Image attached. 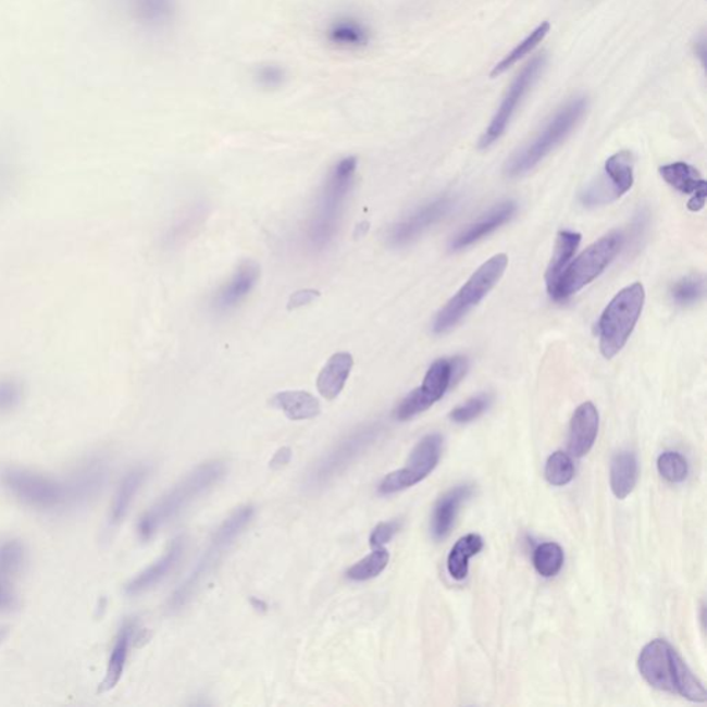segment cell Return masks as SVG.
<instances>
[{
    "label": "cell",
    "mask_w": 707,
    "mask_h": 707,
    "mask_svg": "<svg viewBox=\"0 0 707 707\" xmlns=\"http://www.w3.org/2000/svg\"><path fill=\"white\" fill-rule=\"evenodd\" d=\"M491 404L492 397L489 394H480V396L470 398L469 401L456 407L454 411L450 412L449 418L452 422L458 424L473 422V420L479 419L481 414L488 411Z\"/></svg>",
    "instance_id": "ab89813d"
},
{
    "label": "cell",
    "mask_w": 707,
    "mask_h": 707,
    "mask_svg": "<svg viewBox=\"0 0 707 707\" xmlns=\"http://www.w3.org/2000/svg\"><path fill=\"white\" fill-rule=\"evenodd\" d=\"M660 176L670 187L678 189L686 196H695L698 193H707V183L694 166L685 162L669 163L659 169Z\"/></svg>",
    "instance_id": "f1b7e54d"
},
{
    "label": "cell",
    "mask_w": 707,
    "mask_h": 707,
    "mask_svg": "<svg viewBox=\"0 0 707 707\" xmlns=\"http://www.w3.org/2000/svg\"><path fill=\"white\" fill-rule=\"evenodd\" d=\"M638 460L635 454L630 450H621L613 456L611 470H609V483L612 494L618 499H627L637 485Z\"/></svg>",
    "instance_id": "4316f807"
},
{
    "label": "cell",
    "mask_w": 707,
    "mask_h": 707,
    "mask_svg": "<svg viewBox=\"0 0 707 707\" xmlns=\"http://www.w3.org/2000/svg\"><path fill=\"white\" fill-rule=\"evenodd\" d=\"M317 296L318 292L315 290L296 292V294L290 297L289 309H297V307L309 305Z\"/></svg>",
    "instance_id": "f6af8a7d"
},
{
    "label": "cell",
    "mask_w": 707,
    "mask_h": 707,
    "mask_svg": "<svg viewBox=\"0 0 707 707\" xmlns=\"http://www.w3.org/2000/svg\"><path fill=\"white\" fill-rule=\"evenodd\" d=\"M484 549L483 537L476 534H469L460 537L455 543L448 556V572L455 581H463L469 575V562L471 558Z\"/></svg>",
    "instance_id": "4dcf8cb0"
},
{
    "label": "cell",
    "mask_w": 707,
    "mask_h": 707,
    "mask_svg": "<svg viewBox=\"0 0 707 707\" xmlns=\"http://www.w3.org/2000/svg\"><path fill=\"white\" fill-rule=\"evenodd\" d=\"M131 18L150 33L171 28L177 17V0H127Z\"/></svg>",
    "instance_id": "ffe728a7"
},
{
    "label": "cell",
    "mask_w": 707,
    "mask_h": 707,
    "mask_svg": "<svg viewBox=\"0 0 707 707\" xmlns=\"http://www.w3.org/2000/svg\"><path fill=\"white\" fill-rule=\"evenodd\" d=\"M624 245V235L612 232L583 250L575 260L570 261L550 292L551 299L562 301L586 288L606 271Z\"/></svg>",
    "instance_id": "8992f818"
},
{
    "label": "cell",
    "mask_w": 707,
    "mask_h": 707,
    "mask_svg": "<svg viewBox=\"0 0 707 707\" xmlns=\"http://www.w3.org/2000/svg\"><path fill=\"white\" fill-rule=\"evenodd\" d=\"M575 475V466H573L570 455L563 450H557L547 459L545 466V479L553 486H563L571 483Z\"/></svg>",
    "instance_id": "8d00e7d4"
},
{
    "label": "cell",
    "mask_w": 707,
    "mask_h": 707,
    "mask_svg": "<svg viewBox=\"0 0 707 707\" xmlns=\"http://www.w3.org/2000/svg\"><path fill=\"white\" fill-rule=\"evenodd\" d=\"M563 550L558 543L547 542L537 546L534 551V567L537 573L543 578H555L560 573L563 566Z\"/></svg>",
    "instance_id": "e575fe53"
},
{
    "label": "cell",
    "mask_w": 707,
    "mask_h": 707,
    "mask_svg": "<svg viewBox=\"0 0 707 707\" xmlns=\"http://www.w3.org/2000/svg\"><path fill=\"white\" fill-rule=\"evenodd\" d=\"M250 604H252L253 608L258 609V611H268V604H265L263 599L252 597L250 598Z\"/></svg>",
    "instance_id": "7dc6e473"
},
{
    "label": "cell",
    "mask_w": 707,
    "mask_h": 707,
    "mask_svg": "<svg viewBox=\"0 0 707 707\" xmlns=\"http://www.w3.org/2000/svg\"><path fill=\"white\" fill-rule=\"evenodd\" d=\"M27 563V547L15 537L0 539V576L14 581Z\"/></svg>",
    "instance_id": "d6a6232c"
},
{
    "label": "cell",
    "mask_w": 707,
    "mask_h": 707,
    "mask_svg": "<svg viewBox=\"0 0 707 707\" xmlns=\"http://www.w3.org/2000/svg\"><path fill=\"white\" fill-rule=\"evenodd\" d=\"M0 485L30 509L48 511L70 505L65 481L22 466H2Z\"/></svg>",
    "instance_id": "9c48e42d"
},
{
    "label": "cell",
    "mask_w": 707,
    "mask_h": 707,
    "mask_svg": "<svg viewBox=\"0 0 707 707\" xmlns=\"http://www.w3.org/2000/svg\"><path fill=\"white\" fill-rule=\"evenodd\" d=\"M148 474H150V469L147 466H137L123 476L120 486H117L114 500H112L110 526L115 528L126 519L127 512H129L141 486L145 485Z\"/></svg>",
    "instance_id": "484cf974"
},
{
    "label": "cell",
    "mask_w": 707,
    "mask_h": 707,
    "mask_svg": "<svg viewBox=\"0 0 707 707\" xmlns=\"http://www.w3.org/2000/svg\"><path fill=\"white\" fill-rule=\"evenodd\" d=\"M546 64L547 58L545 53L536 55L516 76L509 90H507L505 99L501 100L498 111L492 117L489 126L486 127L483 137L480 138L481 150H486V148L494 146L505 135L521 102L524 101L532 87L539 80L543 71L546 69Z\"/></svg>",
    "instance_id": "7c38bea8"
},
{
    "label": "cell",
    "mask_w": 707,
    "mask_h": 707,
    "mask_svg": "<svg viewBox=\"0 0 707 707\" xmlns=\"http://www.w3.org/2000/svg\"><path fill=\"white\" fill-rule=\"evenodd\" d=\"M390 561V555L386 550V547H379L363 557L362 560L354 563L350 570L347 571L346 575L352 582H367L371 579H375L381 573L386 570Z\"/></svg>",
    "instance_id": "836d02e7"
},
{
    "label": "cell",
    "mask_w": 707,
    "mask_h": 707,
    "mask_svg": "<svg viewBox=\"0 0 707 707\" xmlns=\"http://www.w3.org/2000/svg\"><path fill=\"white\" fill-rule=\"evenodd\" d=\"M644 301V286L635 282L619 292L599 317L597 325L599 350L607 360H611L627 346L642 317Z\"/></svg>",
    "instance_id": "52a82bcc"
},
{
    "label": "cell",
    "mask_w": 707,
    "mask_h": 707,
    "mask_svg": "<svg viewBox=\"0 0 707 707\" xmlns=\"http://www.w3.org/2000/svg\"><path fill=\"white\" fill-rule=\"evenodd\" d=\"M509 264V258L505 253L495 255L486 260L470 280L460 288L452 299L435 315L433 331L437 335H444L458 326L474 307L488 296L489 292L498 285L501 276Z\"/></svg>",
    "instance_id": "ba28073f"
},
{
    "label": "cell",
    "mask_w": 707,
    "mask_h": 707,
    "mask_svg": "<svg viewBox=\"0 0 707 707\" xmlns=\"http://www.w3.org/2000/svg\"><path fill=\"white\" fill-rule=\"evenodd\" d=\"M468 371V361L462 357L441 358L429 368L422 386L414 388L398 404L394 417L401 422L426 412L435 402L447 394Z\"/></svg>",
    "instance_id": "8fae6325"
},
{
    "label": "cell",
    "mask_w": 707,
    "mask_h": 707,
    "mask_svg": "<svg viewBox=\"0 0 707 707\" xmlns=\"http://www.w3.org/2000/svg\"><path fill=\"white\" fill-rule=\"evenodd\" d=\"M399 528H401V522L396 520L381 522V524L372 531L371 537H369V543H371L373 549L384 547L398 534Z\"/></svg>",
    "instance_id": "60d3db41"
},
{
    "label": "cell",
    "mask_w": 707,
    "mask_h": 707,
    "mask_svg": "<svg viewBox=\"0 0 707 707\" xmlns=\"http://www.w3.org/2000/svg\"><path fill=\"white\" fill-rule=\"evenodd\" d=\"M22 399L20 388L14 384H0V413L13 411Z\"/></svg>",
    "instance_id": "7bdbcfd3"
},
{
    "label": "cell",
    "mask_w": 707,
    "mask_h": 707,
    "mask_svg": "<svg viewBox=\"0 0 707 707\" xmlns=\"http://www.w3.org/2000/svg\"><path fill=\"white\" fill-rule=\"evenodd\" d=\"M382 427L379 423L365 424V426L354 430L345 438L339 441L330 452L322 456L318 462L312 466L309 474L306 476V488L318 491L324 488L337 475L345 473L350 466L356 462L360 456L367 452L375 444Z\"/></svg>",
    "instance_id": "30bf717a"
},
{
    "label": "cell",
    "mask_w": 707,
    "mask_h": 707,
    "mask_svg": "<svg viewBox=\"0 0 707 707\" xmlns=\"http://www.w3.org/2000/svg\"><path fill=\"white\" fill-rule=\"evenodd\" d=\"M444 439L439 434H429L419 441L404 469L384 476L379 494L394 495L422 483L437 468L443 455Z\"/></svg>",
    "instance_id": "4fadbf2b"
},
{
    "label": "cell",
    "mask_w": 707,
    "mask_h": 707,
    "mask_svg": "<svg viewBox=\"0 0 707 707\" xmlns=\"http://www.w3.org/2000/svg\"><path fill=\"white\" fill-rule=\"evenodd\" d=\"M183 553L184 539L182 536L176 537L168 547L165 555L158 558L145 571L138 573L129 583H126L125 593L127 596H140V594L150 592L151 588L158 586L181 562Z\"/></svg>",
    "instance_id": "d6986e66"
},
{
    "label": "cell",
    "mask_w": 707,
    "mask_h": 707,
    "mask_svg": "<svg viewBox=\"0 0 707 707\" xmlns=\"http://www.w3.org/2000/svg\"><path fill=\"white\" fill-rule=\"evenodd\" d=\"M517 213V203L514 201H505L499 204H496L495 208H492L488 213H485L484 216H481L479 220H475L474 223L468 225L463 228L456 237L450 240L449 248L454 252H459L469 248V246L480 243L481 239L488 237L492 233H495L496 230L500 228L501 225L509 223L514 214Z\"/></svg>",
    "instance_id": "ac0fdd59"
},
{
    "label": "cell",
    "mask_w": 707,
    "mask_h": 707,
    "mask_svg": "<svg viewBox=\"0 0 707 707\" xmlns=\"http://www.w3.org/2000/svg\"><path fill=\"white\" fill-rule=\"evenodd\" d=\"M550 28L551 25L549 22H543L542 24L537 25V27L532 30V33L528 35V37L522 40L521 44L517 45L516 48L512 49L510 53L500 61V63L494 66V70H492L491 73L492 78H496V76L505 74L506 71L511 69L512 65H516L520 60L524 59L526 54H530L531 51H534L537 46H539L543 40H545L547 35H549Z\"/></svg>",
    "instance_id": "1f68e13d"
},
{
    "label": "cell",
    "mask_w": 707,
    "mask_h": 707,
    "mask_svg": "<svg viewBox=\"0 0 707 707\" xmlns=\"http://www.w3.org/2000/svg\"><path fill=\"white\" fill-rule=\"evenodd\" d=\"M18 606V596L15 593L14 581L0 576V612L12 611Z\"/></svg>",
    "instance_id": "b9f144b4"
},
{
    "label": "cell",
    "mask_w": 707,
    "mask_h": 707,
    "mask_svg": "<svg viewBox=\"0 0 707 707\" xmlns=\"http://www.w3.org/2000/svg\"><path fill=\"white\" fill-rule=\"evenodd\" d=\"M271 404L296 422L314 419L321 412L320 401L307 392H282L275 394Z\"/></svg>",
    "instance_id": "83f0119b"
},
{
    "label": "cell",
    "mask_w": 707,
    "mask_h": 707,
    "mask_svg": "<svg viewBox=\"0 0 707 707\" xmlns=\"http://www.w3.org/2000/svg\"><path fill=\"white\" fill-rule=\"evenodd\" d=\"M260 276L259 265L245 261L235 271L232 278L216 292L212 300L214 311L225 312L235 309L252 292Z\"/></svg>",
    "instance_id": "44dd1931"
},
{
    "label": "cell",
    "mask_w": 707,
    "mask_h": 707,
    "mask_svg": "<svg viewBox=\"0 0 707 707\" xmlns=\"http://www.w3.org/2000/svg\"><path fill=\"white\" fill-rule=\"evenodd\" d=\"M224 474L225 466L219 460L198 466L145 512L138 521V535L142 541H150L168 522L176 519L189 505L218 485Z\"/></svg>",
    "instance_id": "3957f363"
},
{
    "label": "cell",
    "mask_w": 707,
    "mask_h": 707,
    "mask_svg": "<svg viewBox=\"0 0 707 707\" xmlns=\"http://www.w3.org/2000/svg\"><path fill=\"white\" fill-rule=\"evenodd\" d=\"M357 166L358 159L347 157L340 159L327 173L305 233L306 244L312 252L324 250L335 239Z\"/></svg>",
    "instance_id": "6da1fadb"
},
{
    "label": "cell",
    "mask_w": 707,
    "mask_h": 707,
    "mask_svg": "<svg viewBox=\"0 0 707 707\" xmlns=\"http://www.w3.org/2000/svg\"><path fill=\"white\" fill-rule=\"evenodd\" d=\"M354 360L351 354L337 352L322 368L317 379V388L321 396L333 401L340 396L350 376Z\"/></svg>",
    "instance_id": "d4e9b609"
},
{
    "label": "cell",
    "mask_w": 707,
    "mask_h": 707,
    "mask_svg": "<svg viewBox=\"0 0 707 707\" xmlns=\"http://www.w3.org/2000/svg\"><path fill=\"white\" fill-rule=\"evenodd\" d=\"M599 427V414L593 402H583L579 405L573 412L570 424V437H568V448L576 458L591 452L594 443H596Z\"/></svg>",
    "instance_id": "7402d4cb"
},
{
    "label": "cell",
    "mask_w": 707,
    "mask_h": 707,
    "mask_svg": "<svg viewBox=\"0 0 707 707\" xmlns=\"http://www.w3.org/2000/svg\"><path fill=\"white\" fill-rule=\"evenodd\" d=\"M253 80L261 90L275 91L288 84L289 73L284 65L275 61H265L256 66Z\"/></svg>",
    "instance_id": "d590c367"
},
{
    "label": "cell",
    "mask_w": 707,
    "mask_h": 707,
    "mask_svg": "<svg viewBox=\"0 0 707 707\" xmlns=\"http://www.w3.org/2000/svg\"><path fill=\"white\" fill-rule=\"evenodd\" d=\"M292 456H294V454H292V449L288 447L276 450L274 458L271 459L270 468L273 470L286 468V466L290 463Z\"/></svg>",
    "instance_id": "ee69618b"
},
{
    "label": "cell",
    "mask_w": 707,
    "mask_h": 707,
    "mask_svg": "<svg viewBox=\"0 0 707 707\" xmlns=\"http://www.w3.org/2000/svg\"><path fill=\"white\" fill-rule=\"evenodd\" d=\"M456 207V198L443 196L422 204L408 216L399 220L388 232L387 239L393 246H407L422 237L427 230L448 216Z\"/></svg>",
    "instance_id": "9a60e30c"
},
{
    "label": "cell",
    "mask_w": 707,
    "mask_h": 707,
    "mask_svg": "<svg viewBox=\"0 0 707 707\" xmlns=\"http://www.w3.org/2000/svg\"><path fill=\"white\" fill-rule=\"evenodd\" d=\"M253 514L252 506L239 507L218 528L196 567L193 568L186 581L182 582V585L174 591L171 599H169V609L171 611H178V609L186 607L191 601L199 588L202 587V583L207 582L210 573L214 571V568L227 555V551L232 549L235 541L243 535L245 528L252 521Z\"/></svg>",
    "instance_id": "5b68a950"
},
{
    "label": "cell",
    "mask_w": 707,
    "mask_h": 707,
    "mask_svg": "<svg viewBox=\"0 0 707 707\" xmlns=\"http://www.w3.org/2000/svg\"><path fill=\"white\" fill-rule=\"evenodd\" d=\"M325 42L343 53H360L373 42V29L361 15L340 13L324 29Z\"/></svg>",
    "instance_id": "2e32d148"
},
{
    "label": "cell",
    "mask_w": 707,
    "mask_h": 707,
    "mask_svg": "<svg viewBox=\"0 0 707 707\" xmlns=\"http://www.w3.org/2000/svg\"><path fill=\"white\" fill-rule=\"evenodd\" d=\"M694 53L696 55V59L700 61L702 65H705V60H706V39L704 35H702L700 38L696 39V42L694 45Z\"/></svg>",
    "instance_id": "bcb514c9"
},
{
    "label": "cell",
    "mask_w": 707,
    "mask_h": 707,
    "mask_svg": "<svg viewBox=\"0 0 707 707\" xmlns=\"http://www.w3.org/2000/svg\"><path fill=\"white\" fill-rule=\"evenodd\" d=\"M634 162L632 152L621 151L609 157L604 166L603 177L588 186L585 191L579 196L582 204L587 208L601 207L608 204L624 196L633 187Z\"/></svg>",
    "instance_id": "5bb4252c"
},
{
    "label": "cell",
    "mask_w": 707,
    "mask_h": 707,
    "mask_svg": "<svg viewBox=\"0 0 707 707\" xmlns=\"http://www.w3.org/2000/svg\"><path fill=\"white\" fill-rule=\"evenodd\" d=\"M581 240L582 235L570 232V230H562V232L558 233L555 255H553L549 269L546 271V286L549 294L555 288L556 282L560 278L562 271L570 264L573 255L576 253Z\"/></svg>",
    "instance_id": "f546056e"
},
{
    "label": "cell",
    "mask_w": 707,
    "mask_h": 707,
    "mask_svg": "<svg viewBox=\"0 0 707 707\" xmlns=\"http://www.w3.org/2000/svg\"><path fill=\"white\" fill-rule=\"evenodd\" d=\"M473 495V486L469 484L458 485L439 498L434 507L432 517V534L435 539H444L449 535L455 524L460 506Z\"/></svg>",
    "instance_id": "cb8c5ba5"
},
{
    "label": "cell",
    "mask_w": 707,
    "mask_h": 707,
    "mask_svg": "<svg viewBox=\"0 0 707 707\" xmlns=\"http://www.w3.org/2000/svg\"><path fill=\"white\" fill-rule=\"evenodd\" d=\"M657 468L660 476L670 484H680L689 476V462L683 455L666 450L659 456Z\"/></svg>",
    "instance_id": "f35d334b"
},
{
    "label": "cell",
    "mask_w": 707,
    "mask_h": 707,
    "mask_svg": "<svg viewBox=\"0 0 707 707\" xmlns=\"http://www.w3.org/2000/svg\"><path fill=\"white\" fill-rule=\"evenodd\" d=\"M587 107L588 101L585 96H576L568 100L547 121L542 131L507 161L505 166L507 176L519 177L539 165L543 159L555 151L575 131L579 122L585 116Z\"/></svg>",
    "instance_id": "277c9868"
},
{
    "label": "cell",
    "mask_w": 707,
    "mask_h": 707,
    "mask_svg": "<svg viewBox=\"0 0 707 707\" xmlns=\"http://www.w3.org/2000/svg\"><path fill=\"white\" fill-rule=\"evenodd\" d=\"M10 634V629L8 627H0V647L7 642Z\"/></svg>",
    "instance_id": "c3c4849f"
},
{
    "label": "cell",
    "mask_w": 707,
    "mask_h": 707,
    "mask_svg": "<svg viewBox=\"0 0 707 707\" xmlns=\"http://www.w3.org/2000/svg\"><path fill=\"white\" fill-rule=\"evenodd\" d=\"M705 295V281L700 275H690L675 282L670 289L671 299L679 306L699 303Z\"/></svg>",
    "instance_id": "74e56055"
},
{
    "label": "cell",
    "mask_w": 707,
    "mask_h": 707,
    "mask_svg": "<svg viewBox=\"0 0 707 707\" xmlns=\"http://www.w3.org/2000/svg\"><path fill=\"white\" fill-rule=\"evenodd\" d=\"M138 623L136 619H126L123 622L120 632H117L114 647H112L109 665H107L106 675L100 684V693H109L120 683L123 671H125L127 659L133 643L137 638Z\"/></svg>",
    "instance_id": "603a6c76"
},
{
    "label": "cell",
    "mask_w": 707,
    "mask_h": 707,
    "mask_svg": "<svg viewBox=\"0 0 707 707\" xmlns=\"http://www.w3.org/2000/svg\"><path fill=\"white\" fill-rule=\"evenodd\" d=\"M637 666L640 674L653 689L680 695L695 704L706 702L705 685L666 640H653L645 645L640 653Z\"/></svg>",
    "instance_id": "7a4b0ae2"
},
{
    "label": "cell",
    "mask_w": 707,
    "mask_h": 707,
    "mask_svg": "<svg viewBox=\"0 0 707 707\" xmlns=\"http://www.w3.org/2000/svg\"><path fill=\"white\" fill-rule=\"evenodd\" d=\"M109 479V464L104 459L91 458L82 463L65 481L70 505H84L100 494Z\"/></svg>",
    "instance_id": "e0dca14e"
}]
</instances>
